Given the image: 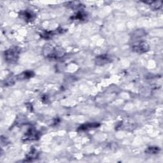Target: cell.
Masks as SVG:
<instances>
[{
    "label": "cell",
    "instance_id": "6da1fadb",
    "mask_svg": "<svg viewBox=\"0 0 163 163\" xmlns=\"http://www.w3.org/2000/svg\"><path fill=\"white\" fill-rule=\"evenodd\" d=\"M43 52L47 58L55 59L63 57L65 54L63 49L59 47H53L50 45H46L45 46Z\"/></svg>",
    "mask_w": 163,
    "mask_h": 163
},
{
    "label": "cell",
    "instance_id": "7a4b0ae2",
    "mask_svg": "<svg viewBox=\"0 0 163 163\" xmlns=\"http://www.w3.org/2000/svg\"><path fill=\"white\" fill-rule=\"evenodd\" d=\"M20 53V49L17 47H12L5 51L4 53V59L8 63H16Z\"/></svg>",
    "mask_w": 163,
    "mask_h": 163
},
{
    "label": "cell",
    "instance_id": "3957f363",
    "mask_svg": "<svg viewBox=\"0 0 163 163\" xmlns=\"http://www.w3.org/2000/svg\"><path fill=\"white\" fill-rule=\"evenodd\" d=\"M132 50L137 53H144L149 51V45L147 43L143 42V41H139L137 43L132 45Z\"/></svg>",
    "mask_w": 163,
    "mask_h": 163
},
{
    "label": "cell",
    "instance_id": "277c9868",
    "mask_svg": "<svg viewBox=\"0 0 163 163\" xmlns=\"http://www.w3.org/2000/svg\"><path fill=\"white\" fill-rule=\"evenodd\" d=\"M40 133L37 130L31 128L29 129L25 135V140H35L39 138Z\"/></svg>",
    "mask_w": 163,
    "mask_h": 163
},
{
    "label": "cell",
    "instance_id": "5b68a950",
    "mask_svg": "<svg viewBox=\"0 0 163 163\" xmlns=\"http://www.w3.org/2000/svg\"><path fill=\"white\" fill-rule=\"evenodd\" d=\"M19 17L22 19L24 21L30 22L32 21L34 19V15L32 12L28 11V10H24V11H21L20 12Z\"/></svg>",
    "mask_w": 163,
    "mask_h": 163
},
{
    "label": "cell",
    "instance_id": "8992f818",
    "mask_svg": "<svg viewBox=\"0 0 163 163\" xmlns=\"http://www.w3.org/2000/svg\"><path fill=\"white\" fill-rule=\"evenodd\" d=\"M110 61V58L107 55H99L96 58V63L98 65H103Z\"/></svg>",
    "mask_w": 163,
    "mask_h": 163
},
{
    "label": "cell",
    "instance_id": "52a82bcc",
    "mask_svg": "<svg viewBox=\"0 0 163 163\" xmlns=\"http://www.w3.org/2000/svg\"><path fill=\"white\" fill-rule=\"evenodd\" d=\"M100 126L99 124L96 123V122H93V123H87L82 125L79 127V131H85L92 128H96Z\"/></svg>",
    "mask_w": 163,
    "mask_h": 163
},
{
    "label": "cell",
    "instance_id": "ba28073f",
    "mask_svg": "<svg viewBox=\"0 0 163 163\" xmlns=\"http://www.w3.org/2000/svg\"><path fill=\"white\" fill-rule=\"evenodd\" d=\"M33 75H34V73L32 71H24V72H23L22 73L20 74L19 75H17V79L20 80L28 79L32 77Z\"/></svg>",
    "mask_w": 163,
    "mask_h": 163
},
{
    "label": "cell",
    "instance_id": "9c48e42d",
    "mask_svg": "<svg viewBox=\"0 0 163 163\" xmlns=\"http://www.w3.org/2000/svg\"><path fill=\"white\" fill-rule=\"evenodd\" d=\"M160 149L159 147H150L147 148V149L145 150V152L147 154H157L159 152Z\"/></svg>",
    "mask_w": 163,
    "mask_h": 163
},
{
    "label": "cell",
    "instance_id": "30bf717a",
    "mask_svg": "<svg viewBox=\"0 0 163 163\" xmlns=\"http://www.w3.org/2000/svg\"><path fill=\"white\" fill-rule=\"evenodd\" d=\"M17 79V76L15 77H13V76H9L4 81V85L7 86H10V85H12L14 83L15 80Z\"/></svg>",
    "mask_w": 163,
    "mask_h": 163
},
{
    "label": "cell",
    "instance_id": "8fae6325",
    "mask_svg": "<svg viewBox=\"0 0 163 163\" xmlns=\"http://www.w3.org/2000/svg\"><path fill=\"white\" fill-rule=\"evenodd\" d=\"M154 10H159L162 7V1H151L147 2Z\"/></svg>",
    "mask_w": 163,
    "mask_h": 163
},
{
    "label": "cell",
    "instance_id": "7c38bea8",
    "mask_svg": "<svg viewBox=\"0 0 163 163\" xmlns=\"http://www.w3.org/2000/svg\"><path fill=\"white\" fill-rule=\"evenodd\" d=\"M69 4L67 5L68 7H69L73 9H79L82 7V4H80L79 3H76V2H70L68 3Z\"/></svg>",
    "mask_w": 163,
    "mask_h": 163
},
{
    "label": "cell",
    "instance_id": "4fadbf2b",
    "mask_svg": "<svg viewBox=\"0 0 163 163\" xmlns=\"http://www.w3.org/2000/svg\"><path fill=\"white\" fill-rule=\"evenodd\" d=\"M86 16V15L84 14L83 12H78L75 16L72 17V19L74 20H84Z\"/></svg>",
    "mask_w": 163,
    "mask_h": 163
},
{
    "label": "cell",
    "instance_id": "5bb4252c",
    "mask_svg": "<svg viewBox=\"0 0 163 163\" xmlns=\"http://www.w3.org/2000/svg\"><path fill=\"white\" fill-rule=\"evenodd\" d=\"M37 151H36L35 150H33L29 152V154L27 156V159H33V158H36L37 156Z\"/></svg>",
    "mask_w": 163,
    "mask_h": 163
}]
</instances>
